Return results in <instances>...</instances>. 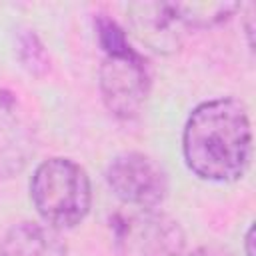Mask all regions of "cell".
I'll use <instances>...</instances> for the list:
<instances>
[{"instance_id": "1", "label": "cell", "mask_w": 256, "mask_h": 256, "mask_svg": "<svg viewBox=\"0 0 256 256\" xmlns=\"http://www.w3.org/2000/svg\"><path fill=\"white\" fill-rule=\"evenodd\" d=\"M186 166L202 180L234 182L244 176L252 156V128L246 106L236 98L198 104L182 132Z\"/></svg>"}, {"instance_id": "2", "label": "cell", "mask_w": 256, "mask_h": 256, "mask_svg": "<svg viewBox=\"0 0 256 256\" xmlns=\"http://www.w3.org/2000/svg\"><path fill=\"white\" fill-rule=\"evenodd\" d=\"M98 44L104 58L98 68V88L104 106L120 120L136 118L150 94L152 74L146 58L136 52L118 26L106 14H98L94 20Z\"/></svg>"}, {"instance_id": "3", "label": "cell", "mask_w": 256, "mask_h": 256, "mask_svg": "<svg viewBox=\"0 0 256 256\" xmlns=\"http://www.w3.org/2000/svg\"><path fill=\"white\" fill-rule=\"evenodd\" d=\"M30 198L48 226L56 230L74 228L90 212L92 186L88 172L70 158H48L32 174Z\"/></svg>"}, {"instance_id": "4", "label": "cell", "mask_w": 256, "mask_h": 256, "mask_svg": "<svg viewBox=\"0 0 256 256\" xmlns=\"http://www.w3.org/2000/svg\"><path fill=\"white\" fill-rule=\"evenodd\" d=\"M116 256H184L182 226L154 208H134L118 214L112 226Z\"/></svg>"}, {"instance_id": "5", "label": "cell", "mask_w": 256, "mask_h": 256, "mask_svg": "<svg viewBox=\"0 0 256 256\" xmlns=\"http://www.w3.org/2000/svg\"><path fill=\"white\" fill-rule=\"evenodd\" d=\"M110 190L134 208H156L168 194L166 170L148 154H118L106 168Z\"/></svg>"}, {"instance_id": "6", "label": "cell", "mask_w": 256, "mask_h": 256, "mask_svg": "<svg viewBox=\"0 0 256 256\" xmlns=\"http://www.w3.org/2000/svg\"><path fill=\"white\" fill-rule=\"evenodd\" d=\"M36 152V132L20 100L0 88V182L18 176Z\"/></svg>"}, {"instance_id": "7", "label": "cell", "mask_w": 256, "mask_h": 256, "mask_svg": "<svg viewBox=\"0 0 256 256\" xmlns=\"http://www.w3.org/2000/svg\"><path fill=\"white\" fill-rule=\"evenodd\" d=\"M126 12L136 36L154 52L174 54L182 48L190 28L178 2H132Z\"/></svg>"}, {"instance_id": "8", "label": "cell", "mask_w": 256, "mask_h": 256, "mask_svg": "<svg viewBox=\"0 0 256 256\" xmlns=\"http://www.w3.org/2000/svg\"><path fill=\"white\" fill-rule=\"evenodd\" d=\"M0 256H66V244L56 228L24 220L4 234Z\"/></svg>"}, {"instance_id": "9", "label": "cell", "mask_w": 256, "mask_h": 256, "mask_svg": "<svg viewBox=\"0 0 256 256\" xmlns=\"http://www.w3.org/2000/svg\"><path fill=\"white\" fill-rule=\"evenodd\" d=\"M18 52H20V60L24 64V68L30 74H44L50 66V60L46 56L44 44L40 42V38L34 32H24L18 40Z\"/></svg>"}, {"instance_id": "10", "label": "cell", "mask_w": 256, "mask_h": 256, "mask_svg": "<svg viewBox=\"0 0 256 256\" xmlns=\"http://www.w3.org/2000/svg\"><path fill=\"white\" fill-rule=\"evenodd\" d=\"M188 256H234V254L220 246H200L194 252H190Z\"/></svg>"}, {"instance_id": "11", "label": "cell", "mask_w": 256, "mask_h": 256, "mask_svg": "<svg viewBox=\"0 0 256 256\" xmlns=\"http://www.w3.org/2000/svg\"><path fill=\"white\" fill-rule=\"evenodd\" d=\"M252 246H254V224L248 226L246 236H244V254H246V256H254Z\"/></svg>"}]
</instances>
